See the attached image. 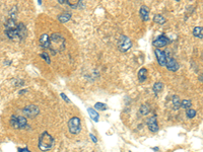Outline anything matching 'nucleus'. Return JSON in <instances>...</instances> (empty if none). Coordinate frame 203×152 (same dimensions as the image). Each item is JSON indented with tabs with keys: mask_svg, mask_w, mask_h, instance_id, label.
Listing matches in <instances>:
<instances>
[{
	"mask_svg": "<svg viewBox=\"0 0 203 152\" xmlns=\"http://www.w3.org/2000/svg\"><path fill=\"white\" fill-rule=\"evenodd\" d=\"M5 34L10 40L22 41L27 36V28L24 23H19L13 30H5Z\"/></svg>",
	"mask_w": 203,
	"mask_h": 152,
	"instance_id": "f257e3e1",
	"label": "nucleus"
},
{
	"mask_svg": "<svg viewBox=\"0 0 203 152\" xmlns=\"http://www.w3.org/2000/svg\"><path fill=\"white\" fill-rule=\"evenodd\" d=\"M65 47V40L59 33H55L51 36L50 40V51L53 54H56L57 51H62Z\"/></svg>",
	"mask_w": 203,
	"mask_h": 152,
	"instance_id": "f03ea898",
	"label": "nucleus"
},
{
	"mask_svg": "<svg viewBox=\"0 0 203 152\" xmlns=\"http://www.w3.org/2000/svg\"><path fill=\"white\" fill-rule=\"evenodd\" d=\"M54 144V138L48 132H43L39 137V148L41 151H49L51 150Z\"/></svg>",
	"mask_w": 203,
	"mask_h": 152,
	"instance_id": "7ed1b4c3",
	"label": "nucleus"
},
{
	"mask_svg": "<svg viewBox=\"0 0 203 152\" xmlns=\"http://www.w3.org/2000/svg\"><path fill=\"white\" fill-rule=\"evenodd\" d=\"M10 125L15 129H24V128L27 127L28 121L24 116L12 115L10 118Z\"/></svg>",
	"mask_w": 203,
	"mask_h": 152,
	"instance_id": "20e7f679",
	"label": "nucleus"
},
{
	"mask_svg": "<svg viewBox=\"0 0 203 152\" xmlns=\"http://www.w3.org/2000/svg\"><path fill=\"white\" fill-rule=\"evenodd\" d=\"M68 129L69 132L73 135H76L80 132L81 130V123H80V119L78 117H73L69 120L68 122Z\"/></svg>",
	"mask_w": 203,
	"mask_h": 152,
	"instance_id": "39448f33",
	"label": "nucleus"
},
{
	"mask_svg": "<svg viewBox=\"0 0 203 152\" xmlns=\"http://www.w3.org/2000/svg\"><path fill=\"white\" fill-rule=\"evenodd\" d=\"M132 43L131 40L126 36H121L118 42V48L120 49L121 52H127L128 50L131 48Z\"/></svg>",
	"mask_w": 203,
	"mask_h": 152,
	"instance_id": "423d86ee",
	"label": "nucleus"
},
{
	"mask_svg": "<svg viewBox=\"0 0 203 152\" xmlns=\"http://www.w3.org/2000/svg\"><path fill=\"white\" fill-rule=\"evenodd\" d=\"M22 113L28 118H35L40 114V109L36 104H28V106L25 107V109L22 110Z\"/></svg>",
	"mask_w": 203,
	"mask_h": 152,
	"instance_id": "0eeeda50",
	"label": "nucleus"
},
{
	"mask_svg": "<svg viewBox=\"0 0 203 152\" xmlns=\"http://www.w3.org/2000/svg\"><path fill=\"white\" fill-rule=\"evenodd\" d=\"M165 54H166V58H167V64H166V67L168 69L170 70V71H177V70L179 69V64L178 62L174 59V58L171 56L169 52H165Z\"/></svg>",
	"mask_w": 203,
	"mask_h": 152,
	"instance_id": "6e6552de",
	"label": "nucleus"
},
{
	"mask_svg": "<svg viewBox=\"0 0 203 152\" xmlns=\"http://www.w3.org/2000/svg\"><path fill=\"white\" fill-rule=\"evenodd\" d=\"M169 43H170V40L168 39L165 35H161V36L158 37L153 41V46L156 47V49H158V48H161V47L167 46Z\"/></svg>",
	"mask_w": 203,
	"mask_h": 152,
	"instance_id": "1a4fd4ad",
	"label": "nucleus"
},
{
	"mask_svg": "<svg viewBox=\"0 0 203 152\" xmlns=\"http://www.w3.org/2000/svg\"><path fill=\"white\" fill-rule=\"evenodd\" d=\"M147 126H148V129L151 131V132L155 133L158 131V119H156V116L153 115L152 117L147 120Z\"/></svg>",
	"mask_w": 203,
	"mask_h": 152,
	"instance_id": "9d476101",
	"label": "nucleus"
},
{
	"mask_svg": "<svg viewBox=\"0 0 203 152\" xmlns=\"http://www.w3.org/2000/svg\"><path fill=\"white\" fill-rule=\"evenodd\" d=\"M155 56H156V59H158V62L161 66H164L166 67V64H167V58H166V54H165V52L161 51V50L156 49L155 51Z\"/></svg>",
	"mask_w": 203,
	"mask_h": 152,
	"instance_id": "9b49d317",
	"label": "nucleus"
},
{
	"mask_svg": "<svg viewBox=\"0 0 203 152\" xmlns=\"http://www.w3.org/2000/svg\"><path fill=\"white\" fill-rule=\"evenodd\" d=\"M40 46L43 49H49L50 47V37L47 34H43L40 38Z\"/></svg>",
	"mask_w": 203,
	"mask_h": 152,
	"instance_id": "f8f14e48",
	"label": "nucleus"
},
{
	"mask_svg": "<svg viewBox=\"0 0 203 152\" xmlns=\"http://www.w3.org/2000/svg\"><path fill=\"white\" fill-rule=\"evenodd\" d=\"M139 12H140V16H141L142 20L147 21V20L149 19V9H148V7L147 6H145V5H142V6L140 7Z\"/></svg>",
	"mask_w": 203,
	"mask_h": 152,
	"instance_id": "ddd939ff",
	"label": "nucleus"
},
{
	"mask_svg": "<svg viewBox=\"0 0 203 152\" xmlns=\"http://www.w3.org/2000/svg\"><path fill=\"white\" fill-rule=\"evenodd\" d=\"M88 113L89 117H91V119L94 120V122H95V123L98 122V120H100V115H98V113L97 112V111L92 109V107H88Z\"/></svg>",
	"mask_w": 203,
	"mask_h": 152,
	"instance_id": "4468645a",
	"label": "nucleus"
},
{
	"mask_svg": "<svg viewBox=\"0 0 203 152\" xmlns=\"http://www.w3.org/2000/svg\"><path fill=\"white\" fill-rule=\"evenodd\" d=\"M147 78V70L145 68H141L138 72V79L140 82H144Z\"/></svg>",
	"mask_w": 203,
	"mask_h": 152,
	"instance_id": "2eb2a0df",
	"label": "nucleus"
},
{
	"mask_svg": "<svg viewBox=\"0 0 203 152\" xmlns=\"http://www.w3.org/2000/svg\"><path fill=\"white\" fill-rule=\"evenodd\" d=\"M70 18H71V13H69V12H64V13L61 14V15L58 16V20L62 23L69 21Z\"/></svg>",
	"mask_w": 203,
	"mask_h": 152,
	"instance_id": "dca6fc26",
	"label": "nucleus"
},
{
	"mask_svg": "<svg viewBox=\"0 0 203 152\" xmlns=\"http://www.w3.org/2000/svg\"><path fill=\"white\" fill-rule=\"evenodd\" d=\"M193 35L196 38H199L200 40H202L203 38V28L202 27H196L193 31Z\"/></svg>",
	"mask_w": 203,
	"mask_h": 152,
	"instance_id": "f3484780",
	"label": "nucleus"
},
{
	"mask_svg": "<svg viewBox=\"0 0 203 152\" xmlns=\"http://www.w3.org/2000/svg\"><path fill=\"white\" fill-rule=\"evenodd\" d=\"M191 106H192V103H191L190 99H183L181 101V104H180V107H183V109H191Z\"/></svg>",
	"mask_w": 203,
	"mask_h": 152,
	"instance_id": "a211bd4d",
	"label": "nucleus"
},
{
	"mask_svg": "<svg viewBox=\"0 0 203 152\" xmlns=\"http://www.w3.org/2000/svg\"><path fill=\"white\" fill-rule=\"evenodd\" d=\"M153 20H155L156 23H158V25H164V23L166 22V18H165L162 15H161V14H156V15H155Z\"/></svg>",
	"mask_w": 203,
	"mask_h": 152,
	"instance_id": "6ab92c4d",
	"label": "nucleus"
},
{
	"mask_svg": "<svg viewBox=\"0 0 203 152\" xmlns=\"http://www.w3.org/2000/svg\"><path fill=\"white\" fill-rule=\"evenodd\" d=\"M66 3H67L69 6L72 7V8H77L79 6V4L82 3V1H76V0H73V1H69V0H66Z\"/></svg>",
	"mask_w": 203,
	"mask_h": 152,
	"instance_id": "aec40b11",
	"label": "nucleus"
},
{
	"mask_svg": "<svg viewBox=\"0 0 203 152\" xmlns=\"http://www.w3.org/2000/svg\"><path fill=\"white\" fill-rule=\"evenodd\" d=\"M173 104H174V109H175V110L180 109V104H181V101H180L179 96H177V95H174V96H173Z\"/></svg>",
	"mask_w": 203,
	"mask_h": 152,
	"instance_id": "412c9836",
	"label": "nucleus"
},
{
	"mask_svg": "<svg viewBox=\"0 0 203 152\" xmlns=\"http://www.w3.org/2000/svg\"><path fill=\"white\" fill-rule=\"evenodd\" d=\"M162 88H164V84H162L161 82H155V85H153V91H155V93H158L161 92Z\"/></svg>",
	"mask_w": 203,
	"mask_h": 152,
	"instance_id": "4be33fe9",
	"label": "nucleus"
},
{
	"mask_svg": "<svg viewBox=\"0 0 203 152\" xmlns=\"http://www.w3.org/2000/svg\"><path fill=\"white\" fill-rule=\"evenodd\" d=\"M150 112V107L148 104H142L140 107V113L142 115H148V113Z\"/></svg>",
	"mask_w": 203,
	"mask_h": 152,
	"instance_id": "5701e85b",
	"label": "nucleus"
},
{
	"mask_svg": "<svg viewBox=\"0 0 203 152\" xmlns=\"http://www.w3.org/2000/svg\"><path fill=\"white\" fill-rule=\"evenodd\" d=\"M95 109L98 110V111H106L107 109H108V107H107V104H105L97 103L95 104Z\"/></svg>",
	"mask_w": 203,
	"mask_h": 152,
	"instance_id": "b1692460",
	"label": "nucleus"
},
{
	"mask_svg": "<svg viewBox=\"0 0 203 152\" xmlns=\"http://www.w3.org/2000/svg\"><path fill=\"white\" fill-rule=\"evenodd\" d=\"M186 115L189 119H192L196 116V111L193 110V109H188L187 112H186Z\"/></svg>",
	"mask_w": 203,
	"mask_h": 152,
	"instance_id": "393cba45",
	"label": "nucleus"
},
{
	"mask_svg": "<svg viewBox=\"0 0 203 152\" xmlns=\"http://www.w3.org/2000/svg\"><path fill=\"white\" fill-rule=\"evenodd\" d=\"M41 57L44 59L46 62H47L48 64H50L51 63V59H50V56L48 55V53H46V52H44V53H41V55H40Z\"/></svg>",
	"mask_w": 203,
	"mask_h": 152,
	"instance_id": "a878e982",
	"label": "nucleus"
},
{
	"mask_svg": "<svg viewBox=\"0 0 203 152\" xmlns=\"http://www.w3.org/2000/svg\"><path fill=\"white\" fill-rule=\"evenodd\" d=\"M60 95H61V97H62V98L64 99V101H66V103H68V104L70 103V99H69V98L67 97V95H66L65 93H63V92H62V93H61Z\"/></svg>",
	"mask_w": 203,
	"mask_h": 152,
	"instance_id": "bb28decb",
	"label": "nucleus"
},
{
	"mask_svg": "<svg viewBox=\"0 0 203 152\" xmlns=\"http://www.w3.org/2000/svg\"><path fill=\"white\" fill-rule=\"evenodd\" d=\"M89 137H91V138H92V141H94L95 143H97V142H98V139H97V137H95V136L94 135V134H89Z\"/></svg>",
	"mask_w": 203,
	"mask_h": 152,
	"instance_id": "cd10ccee",
	"label": "nucleus"
},
{
	"mask_svg": "<svg viewBox=\"0 0 203 152\" xmlns=\"http://www.w3.org/2000/svg\"><path fill=\"white\" fill-rule=\"evenodd\" d=\"M18 152H31L28 148H19Z\"/></svg>",
	"mask_w": 203,
	"mask_h": 152,
	"instance_id": "c85d7f7f",
	"label": "nucleus"
},
{
	"mask_svg": "<svg viewBox=\"0 0 203 152\" xmlns=\"http://www.w3.org/2000/svg\"><path fill=\"white\" fill-rule=\"evenodd\" d=\"M25 92H28V89H22V91H19V94H22V93H25Z\"/></svg>",
	"mask_w": 203,
	"mask_h": 152,
	"instance_id": "c756f323",
	"label": "nucleus"
},
{
	"mask_svg": "<svg viewBox=\"0 0 203 152\" xmlns=\"http://www.w3.org/2000/svg\"><path fill=\"white\" fill-rule=\"evenodd\" d=\"M65 1H66V0H58V2H59L60 4H63V3H65Z\"/></svg>",
	"mask_w": 203,
	"mask_h": 152,
	"instance_id": "7c9ffc66",
	"label": "nucleus"
}]
</instances>
